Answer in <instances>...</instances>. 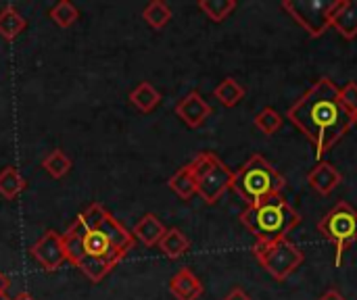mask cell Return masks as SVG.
Wrapping results in <instances>:
<instances>
[{
    "instance_id": "cell-24",
    "label": "cell",
    "mask_w": 357,
    "mask_h": 300,
    "mask_svg": "<svg viewBox=\"0 0 357 300\" xmlns=\"http://www.w3.org/2000/svg\"><path fill=\"white\" fill-rule=\"evenodd\" d=\"M253 123H255V127H257L261 134H266V136H274V134H278V132H280V127H282V123H284V117H282L276 109L266 106V109H261V111L255 115Z\"/></svg>"
},
{
    "instance_id": "cell-3",
    "label": "cell",
    "mask_w": 357,
    "mask_h": 300,
    "mask_svg": "<svg viewBox=\"0 0 357 300\" xmlns=\"http://www.w3.org/2000/svg\"><path fill=\"white\" fill-rule=\"evenodd\" d=\"M284 186V175L264 155H253L238 171H234L230 190H234L249 207L261 203L268 196L280 194Z\"/></svg>"
},
{
    "instance_id": "cell-7",
    "label": "cell",
    "mask_w": 357,
    "mask_h": 300,
    "mask_svg": "<svg viewBox=\"0 0 357 300\" xmlns=\"http://www.w3.org/2000/svg\"><path fill=\"white\" fill-rule=\"evenodd\" d=\"M282 8L312 35L320 38L331 27L335 2L328 0H284Z\"/></svg>"
},
{
    "instance_id": "cell-9",
    "label": "cell",
    "mask_w": 357,
    "mask_h": 300,
    "mask_svg": "<svg viewBox=\"0 0 357 300\" xmlns=\"http://www.w3.org/2000/svg\"><path fill=\"white\" fill-rule=\"evenodd\" d=\"M211 113H213L211 104H209L197 90L188 92V94L176 104V115H178L190 129L201 127V125L211 117Z\"/></svg>"
},
{
    "instance_id": "cell-30",
    "label": "cell",
    "mask_w": 357,
    "mask_h": 300,
    "mask_svg": "<svg viewBox=\"0 0 357 300\" xmlns=\"http://www.w3.org/2000/svg\"><path fill=\"white\" fill-rule=\"evenodd\" d=\"M224 300H253L243 288H234V290H230V294L226 297Z\"/></svg>"
},
{
    "instance_id": "cell-8",
    "label": "cell",
    "mask_w": 357,
    "mask_h": 300,
    "mask_svg": "<svg viewBox=\"0 0 357 300\" xmlns=\"http://www.w3.org/2000/svg\"><path fill=\"white\" fill-rule=\"evenodd\" d=\"M29 255L40 263L44 271H56L67 263V253L63 244V234L48 230L38 238V242L29 248Z\"/></svg>"
},
{
    "instance_id": "cell-16",
    "label": "cell",
    "mask_w": 357,
    "mask_h": 300,
    "mask_svg": "<svg viewBox=\"0 0 357 300\" xmlns=\"http://www.w3.org/2000/svg\"><path fill=\"white\" fill-rule=\"evenodd\" d=\"M157 246H159V251H161L167 259L176 261V259L184 257V255L190 251V240L186 238V234H184L182 230H178V228H169Z\"/></svg>"
},
{
    "instance_id": "cell-6",
    "label": "cell",
    "mask_w": 357,
    "mask_h": 300,
    "mask_svg": "<svg viewBox=\"0 0 357 300\" xmlns=\"http://www.w3.org/2000/svg\"><path fill=\"white\" fill-rule=\"evenodd\" d=\"M253 255L276 282H284L305 259L303 251L295 246L289 238L276 242H255Z\"/></svg>"
},
{
    "instance_id": "cell-18",
    "label": "cell",
    "mask_w": 357,
    "mask_h": 300,
    "mask_svg": "<svg viewBox=\"0 0 357 300\" xmlns=\"http://www.w3.org/2000/svg\"><path fill=\"white\" fill-rule=\"evenodd\" d=\"M25 27H27L25 17H23L13 4H6V6L0 10V35H2L4 40L13 42Z\"/></svg>"
},
{
    "instance_id": "cell-15",
    "label": "cell",
    "mask_w": 357,
    "mask_h": 300,
    "mask_svg": "<svg viewBox=\"0 0 357 300\" xmlns=\"http://www.w3.org/2000/svg\"><path fill=\"white\" fill-rule=\"evenodd\" d=\"M88 232H86V228L75 219L71 226H69V230L63 234V244H65V253H67V261L71 263V265H75L77 267V263L84 259V236H86Z\"/></svg>"
},
{
    "instance_id": "cell-19",
    "label": "cell",
    "mask_w": 357,
    "mask_h": 300,
    "mask_svg": "<svg viewBox=\"0 0 357 300\" xmlns=\"http://www.w3.org/2000/svg\"><path fill=\"white\" fill-rule=\"evenodd\" d=\"M167 186H169V190H172L174 194H178L182 200H190V198L197 194V182H195V175H192L190 165H184L182 169H178V171L169 177Z\"/></svg>"
},
{
    "instance_id": "cell-10",
    "label": "cell",
    "mask_w": 357,
    "mask_h": 300,
    "mask_svg": "<svg viewBox=\"0 0 357 300\" xmlns=\"http://www.w3.org/2000/svg\"><path fill=\"white\" fill-rule=\"evenodd\" d=\"M84 253H86L88 257H94V259H105V261H109V263L115 265V267H117V263L126 257V255H121V253L115 248V244L111 242V238H109L100 228L88 232V234L84 236Z\"/></svg>"
},
{
    "instance_id": "cell-5",
    "label": "cell",
    "mask_w": 357,
    "mask_h": 300,
    "mask_svg": "<svg viewBox=\"0 0 357 300\" xmlns=\"http://www.w3.org/2000/svg\"><path fill=\"white\" fill-rule=\"evenodd\" d=\"M318 232L324 240H328L335 246V263L337 267H341L345 251L357 242V211L345 200L337 203L318 221Z\"/></svg>"
},
{
    "instance_id": "cell-32",
    "label": "cell",
    "mask_w": 357,
    "mask_h": 300,
    "mask_svg": "<svg viewBox=\"0 0 357 300\" xmlns=\"http://www.w3.org/2000/svg\"><path fill=\"white\" fill-rule=\"evenodd\" d=\"M8 288H10V280H8V276H4V274L0 271V294H6Z\"/></svg>"
},
{
    "instance_id": "cell-17",
    "label": "cell",
    "mask_w": 357,
    "mask_h": 300,
    "mask_svg": "<svg viewBox=\"0 0 357 300\" xmlns=\"http://www.w3.org/2000/svg\"><path fill=\"white\" fill-rule=\"evenodd\" d=\"M130 102L140 111V113H151L159 106L161 102V94L159 90L151 84V81H140L132 92H130Z\"/></svg>"
},
{
    "instance_id": "cell-29",
    "label": "cell",
    "mask_w": 357,
    "mask_h": 300,
    "mask_svg": "<svg viewBox=\"0 0 357 300\" xmlns=\"http://www.w3.org/2000/svg\"><path fill=\"white\" fill-rule=\"evenodd\" d=\"M341 100H343V104L347 106V111L357 117V84L356 81H349V84H345V86L341 88Z\"/></svg>"
},
{
    "instance_id": "cell-22",
    "label": "cell",
    "mask_w": 357,
    "mask_h": 300,
    "mask_svg": "<svg viewBox=\"0 0 357 300\" xmlns=\"http://www.w3.org/2000/svg\"><path fill=\"white\" fill-rule=\"evenodd\" d=\"M77 269H79L90 282L98 284L100 280H105V278L115 269V265H111V263L105 261V259H94V257L84 255V259L77 263Z\"/></svg>"
},
{
    "instance_id": "cell-12",
    "label": "cell",
    "mask_w": 357,
    "mask_h": 300,
    "mask_svg": "<svg viewBox=\"0 0 357 300\" xmlns=\"http://www.w3.org/2000/svg\"><path fill=\"white\" fill-rule=\"evenodd\" d=\"M169 292L176 300H199L203 294V284L190 267H182L169 280Z\"/></svg>"
},
{
    "instance_id": "cell-23",
    "label": "cell",
    "mask_w": 357,
    "mask_h": 300,
    "mask_svg": "<svg viewBox=\"0 0 357 300\" xmlns=\"http://www.w3.org/2000/svg\"><path fill=\"white\" fill-rule=\"evenodd\" d=\"M142 19L153 27V29H163L169 19H172V8L163 0H153L142 8Z\"/></svg>"
},
{
    "instance_id": "cell-14",
    "label": "cell",
    "mask_w": 357,
    "mask_h": 300,
    "mask_svg": "<svg viewBox=\"0 0 357 300\" xmlns=\"http://www.w3.org/2000/svg\"><path fill=\"white\" fill-rule=\"evenodd\" d=\"M167 228L161 223V219L155 213H146L132 230V236L136 240H140L144 246H157L161 242V238L165 236Z\"/></svg>"
},
{
    "instance_id": "cell-33",
    "label": "cell",
    "mask_w": 357,
    "mask_h": 300,
    "mask_svg": "<svg viewBox=\"0 0 357 300\" xmlns=\"http://www.w3.org/2000/svg\"><path fill=\"white\" fill-rule=\"evenodd\" d=\"M10 300H36L29 292H21V294H17L15 299H10Z\"/></svg>"
},
{
    "instance_id": "cell-34",
    "label": "cell",
    "mask_w": 357,
    "mask_h": 300,
    "mask_svg": "<svg viewBox=\"0 0 357 300\" xmlns=\"http://www.w3.org/2000/svg\"><path fill=\"white\" fill-rule=\"evenodd\" d=\"M0 300H10V299H6V294H0Z\"/></svg>"
},
{
    "instance_id": "cell-11",
    "label": "cell",
    "mask_w": 357,
    "mask_h": 300,
    "mask_svg": "<svg viewBox=\"0 0 357 300\" xmlns=\"http://www.w3.org/2000/svg\"><path fill=\"white\" fill-rule=\"evenodd\" d=\"M331 25L345 38H357V0H335Z\"/></svg>"
},
{
    "instance_id": "cell-28",
    "label": "cell",
    "mask_w": 357,
    "mask_h": 300,
    "mask_svg": "<svg viewBox=\"0 0 357 300\" xmlns=\"http://www.w3.org/2000/svg\"><path fill=\"white\" fill-rule=\"evenodd\" d=\"M107 217H109V211H107L100 203H94V205H90L84 213H79L75 219L86 228V232H92V230H98Z\"/></svg>"
},
{
    "instance_id": "cell-13",
    "label": "cell",
    "mask_w": 357,
    "mask_h": 300,
    "mask_svg": "<svg viewBox=\"0 0 357 300\" xmlns=\"http://www.w3.org/2000/svg\"><path fill=\"white\" fill-rule=\"evenodd\" d=\"M307 182L312 184V188H314L316 192L328 196L335 188L341 186L343 173H341L335 165H331V163H326V161H320V163L307 173Z\"/></svg>"
},
{
    "instance_id": "cell-25",
    "label": "cell",
    "mask_w": 357,
    "mask_h": 300,
    "mask_svg": "<svg viewBox=\"0 0 357 300\" xmlns=\"http://www.w3.org/2000/svg\"><path fill=\"white\" fill-rule=\"evenodd\" d=\"M42 167H44V171H46L50 177L63 180V177L71 171V159H69L63 150L56 148V150H52L48 157H44Z\"/></svg>"
},
{
    "instance_id": "cell-27",
    "label": "cell",
    "mask_w": 357,
    "mask_h": 300,
    "mask_svg": "<svg viewBox=\"0 0 357 300\" xmlns=\"http://www.w3.org/2000/svg\"><path fill=\"white\" fill-rule=\"evenodd\" d=\"M199 8L215 23L224 21L234 8H236V2L234 0H199Z\"/></svg>"
},
{
    "instance_id": "cell-1",
    "label": "cell",
    "mask_w": 357,
    "mask_h": 300,
    "mask_svg": "<svg viewBox=\"0 0 357 300\" xmlns=\"http://www.w3.org/2000/svg\"><path fill=\"white\" fill-rule=\"evenodd\" d=\"M287 117L314 144L316 157L322 159L354 125L356 115L341 100V90L331 77H320L293 106Z\"/></svg>"
},
{
    "instance_id": "cell-31",
    "label": "cell",
    "mask_w": 357,
    "mask_h": 300,
    "mask_svg": "<svg viewBox=\"0 0 357 300\" xmlns=\"http://www.w3.org/2000/svg\"><path fill=\"white\" fill-rule=\"evenodd\" d=\"M318 300H347V299H345L339 290L331 288V290H326V292H324V294H322Z\"/></svg>"
},
{
    "instance_id": "cell-4",
    "label": "cell",
    "mask_w": 357,
    "mask_h": 300,
    "mask_svg": "<svg viewBox=\"0 0 357 300\" xmlns=\"http://www.w3.org/2000/svg\"><path fill=\"white\" fill-rule=\"evenodd\" d=\"M188 165L197 182V194L207 205H215L232 186L234 171H230L228 165H224L213 152H199Z\"/></svg>"
},
{
    "instance_id": "cell-26",
    "label": "cell",
    "mask_w": 357,
    "mask_h": 300,
    "mask_svg": "<svg viewBox=\"0 0 357 300\" xmlns=\"http://www.w3.org/2000/svg\"><path fill=\"white\" fill-rule=\"evenodd\" d=\"M48 15H50V19L59 25V27H71L77 19H79V10L75 8V4L73 2H69V0H61V2H56L50 10H48Z\"/></svg>"
},
{
    "instance_id": "cell-20",
    "label": "cell",
    "mask_w": 357,
    "mask_h": 300,
    "mask_svg": "<svg viewBox=\"0 0 357 300\" xmlns=\"http://www.w3.org/2000/svg\"><path fill=\"white\" fill-rule=\"evenodd\" d=\"M245 88L234 79V77H224L218 86H215V90H213V96L220 100V104L222 106H226V109H232V106H236L243 98H245Z\"/></svg>"
},
{
    "instance_id": "cell-21",
    "label": "cell",
    "mask_w": 357,
    "mask_h": 300,
    "mask_svg": "<svg viewBox=\"0 0 357 300\" xmlns=\"http://www.w3.org/2000/svg\"><path fill=\"white\" fill-rule=\"evenodd\" d=\"M27 188L25 177L19 173V169L15 167H4L0 171V196L6 200H15L23 190Z\"/></svg>"
},
{
    "instance_id": "cell-2",
    "label": "cell",
    "mask_w": 357,
    "mask_h": 300,
    "mask_svg": "<svg viewBox=\"0 0 357 300\" xmlns=\"http://www.w3.org/2000/svg\"><path fill=\"white\" fill-rule=\"evenodd\" d=\"M241 223L257 238V242H276L289 238V234L301 223V215L282 198V194H274L257 205H249L241 213Z\"/></svg>"
}]
</instances>
